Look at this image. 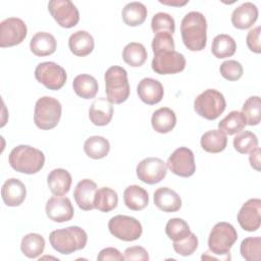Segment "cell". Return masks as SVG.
<instances>
[{"label": "cell", "instance_id": "obj_15", "mask_svg": "<svg viewBox=\"0 0 261 261\" xmlns=\"http://www.w3.org/2000/svg\"><path fill=\"white\" fill-rule=\"evenodd\" d=\"M238 222L247 231H256L261 224V200L254 198L245 202L238 213Z\"/></svg>", "mask_w": 261, "mask_h": 261}, {"label": "cell", "instance_id": "obj_7", "mask_svg": "<svg viewBox=\"0 0 261 261\" xmlns=\"http://www.w3.org/2000/svg\"><path fill=\"white\" fill-rule=\"evenodd\" d=\"M238 240L236 228L228 222L216 223L208 238L209 250L215 255H228L231 247Z\"/></svg>", "mask_w": 261, "mask_h": 261}, {"label": "cell", "instance_id": "obj_42", "mask_svg": "<svg viewBox=\"0 0 261 261\" xmlns=\"http://www.w3.org/2000/svg\"><path fill=\"white\" fill-rule=\"evenodd\" d=\"M174 40L169 33H157L152 41V50L154 54L174 50Z\"/></svg>", "mask_w": 261, "mask_h": 261}, {"label": "cell", "instance_id": "obj_37", "mask_svg": "<svg viewBox=\"0 0 261 261\" xmlns=\"http://www.w3.org/2000/svg\"><path fill=\"white\" fill-rule=\"evenodd\" d=\"M242 113L249 125H257L261 120V102L259 96L249 97L242 108Z\"/></svg>", "mask_w": 261, "mask_h": 261}, {"label": "cell", "instance_id": "obj_14", "mask_svg": "<svg viewBox=\"0 0 261 261\" xmlns=\"http://www.w3.org/2000/svg\"><path fill=\"white\" fill-rule=\"evenodd\" d=\"M138 178L148 185H155L161 181L167 173L166 163L157 157H147L137 166Z\"/></svg>", "mask_w": 261, "mask_h": 261}, {"label": "cell", "instance_id": "obj_47", "mask_svg": "<svg viewBox=\"0 0 261 261\" xmlns=\"http://www.w3.org/2000/svg\"><path fill=\"white\" fill-rule=\"evenodd\" d=\"M97 259L99 261H107V260L122 261V260H124V257L116 248L108 247V248H105L100 251Z\"/></svg>", "mask_w": 261, "mask_h": 261}, {"label": "cell", "instance_id": "obj_31", "mask_svg": "<svg viewBox=\"0 0 261 261\" xmlns=\"http://www.w3.org/2000/svg\"><path fill=\"white\" fill-rule=\"evenodd\" d=\"M110 150L107 139L101 136H92L84 143V151L92 159H102L106 157Z\"/></svg>", "mask_w": 261, "mask_h": 261}, {"label": "cell", "instance_id": "obj_6", "mask_svg": "<svg viewBox=\"0 0 261 261\" xmlns=\"http://www.w3.org/2000/svg\"><path fill=\"white\" fill-rule=\"evenodd\" d=\"M226 101L224 96L214 89H207L197 96L194 101V109L208 120H214L225 110Z\"/></svg>", "mask_w": 261, "mask_h": 261}, {"label": "cell", "instance_id": "obj_23", "mask_svg": "<svg viewBox=\"0 0 261 261\" xmlns=\"http://www.w3.org/2000/svg\"><path fill=\"white\" fill-rule=\"evenodd\" d=\"M72 178L70 173L63 168H55L47 176V184L51 193L55 196H63L68 193Z\"/></svg>", "mask_w": 261, "mask_h": 261}, {"label": "cell", "instance_id": "obj_5", "mask_svg": "<svg viewBox=\"0 0 261 261\" xmlns=\"http://www.w3.org/2000/svg\"><path fill=\"white\" fill-rule=\"evenodd\" d=\"M62 107L60 102L49 96H44L38 99L35 105L34 122L41 129L54 128L61 117Z\"/></svg>", "mask_w": 261, "mask_h": 261}, {"label": "cell", "instance_id": "obj_39", "mask_svg": "<svg viewBox=\"0 0 261 261\" xmlns=\"http://www.w3.org/2000/svg\"><path fill=\"white\" fill-rule=\"evenodd\" d=\"M232 143L234 149L239 153L247 154L258 147V138L254 133L250 130H244L234 137Z\"/></svg>", "mask_w": 261, "mask_h": 261}, {"label": "cell", "instance_id": "obj_36", "mask_svg": "<svg viewBox=\"0 0 261 261\" xmlns=\"http://www.w3.org/2000/svg\"><path fill=\"white\" fill-rule=\"evenodd\" d=\"M118 203L117 193L107 187L100 188L96 192L94 206L101 212H110L113 210Z\"/></svg>", "mask_w": 261, "mask_h": 261}, {"label": "cell", "instance_id": "obj_2", "mask_svg": "<svg viewBox=\"0 0 261 261\" xmlns=\"http://www.w3.org/2000/svg\"><path fill=\"white\" fill-rule=\"evenodd\" d=\"M8 161L15 171L34 174L43 168L45 155L41 150L32 146L18 145L10 151Z\"/></svg>", "mask_w": 261, "mask_h": 261}, {"label": "cell", "instance_id": "obj_43", "mask_svg": "<svg viewBox=\"0 0 261 261\" xmlns=\"http://www.w3.org/2000/svg\"><path fill=\"white\" fill-rule=\"evenodd\" d=\"M221 75L230 82L238 81L242 77L244 69L242 64L237 60H225L221 63L219 67Z\"/></svg>", "mask_w": 261, "mask_h": 261}, {"label": "cell", "instance_id": "obj_20", "mask_svg": "<svg viewBox=\"0 0 261 261\" xmlns=\"http://www.w3.org/2000/svg\"><path fill=\"white\" fill-rule=\"evenodd\" d=\"M113 116V105L107 98H97L89 109V118L97 126L107 125Z\"/></svg>", "mask_w": 261, "mask_h": 261}, {"label": "cell", "instance_id": "obj_9", "mask_svg": "<svg viewBox=\"0 0 261 261\" xmlns=\"http://www.w3.org/2000/svg\"><path fill=\"white\" fill-rule=\"evenodd\" d=\"M36 80L47 89L57 91L66 83V71L59 64L52 61L41 62L35 69Z\"/></svg>", "mask_w": 261, "mask_h": 261}, {"label": "cell", "instance_id": "obj_10", "mask_svg": "<svg viewBox=\"0 0 261 261\" xmlns=\"http://www.w3.org/2000/svg\"><path fill=\"white\" fill-rule=\"evenodd\" d=\"M25 22L18 17H8L0 23V47H12L20 44L27 37Z\"/></svg>", "mask_w": 261, "mask_h": 261}, {"label": "cell", "instance_id": "obj_25", "mask_svg": "<svg viewBox=\"0 0 261 261\" xmlns=\"http://www.w3.org/2000/svg\"><path fill=\"white\" fill-rule=\"evenodd\" d=\"M68 47L76 56L84 57L89 55L95 47L92 35L86 31H76L68 39Z\"/></svg>", "mask_w": 261, "mask_h": 261}, {"label": "cell", "instance_id": "obj_32", "mask_svg": "<svg viewBox=\"0 0 261 261\" xmlns=\"http://www.w3.org/2000/svg\"><path fill=\"white\" fill-rule=\"evenodd\" d=\"M45 249V240L39 233L25 234L20 243V250L24 256L31 259L38 258Z\"/></svg>", "mask_w": 261, "mask_h": 261}, {"label": "cell", "instance_id": "obj_49", "mask_svg": "<svg viewBox=\"0 0 261 261\" xmlns=\"http://www.w3.org/2000/svg\"><path fill=\"white\" fill-rule=\"evenodd\" d=\"M160 3H163V4H166V5H176V6H182L185 4H187L189 1H184V2H168V1H159Z\"/></svg>", "mask_w": 261, "mask_h": 261}, {"label": "cell", "instance_id": "obj_12", "mask_svg": "<svg viewBox=\"0 0 261 261\" xmlns=\"http://www.w3.org/2000/svg\"><path fill=\"white\" fill-rule=\"evenodd\" d=\"M48 10L55 21L62 28L70 29L80 20V13L75 5L69 0H51Z\"/></svg>", "mask_w": 261, "mask_h": 261}, {"label": "cell", "instance_id": "obj_4", "mask_svg": "<svg viewBox=\"0 0 261 261\" xmlns=\"http://www.w3.org/2000/svg\"><path fill=\"white\" fill-rule=\"evenodd\" d=\"M105 92L107 99L112 104H120L129 96V84L127 72L121 66H110L105 74Z\"/></svg>", "mask_w": 261, "mask_h": 261}, {"label": "cell", "instance_id": "obj_19", "mask_svg": "<svg viewBox=\"0 0 261 261\" xmlns=\"http://www.w3.org/2000/svg\"><path fill=\"white\" fill-rule=\"evenodd\" d=\"M1 196L5 205L9 207L19 206L27 196L25 186L17 178H8L1 188Z\"/></svg>", "mask_w": 261, "mask_h": 261}, {"label": "cell", "instance_id": "obj_28", "mask_svg": "<svg viewBox=\"0 0 261 261\" xmlns=\"http://www.w3.org/2000/svg\"><path fill=\"white\" fill-rule=\"evenodd\" d=\"M72 88L75 94L83 99H92L98 93L99 86L97 80L87 73L79 74L74 77Z\"/></svg>", "mask_w": 261, "mask_h": 261}, {"label": "cell", "instance_id": "obj_33", "mask_svg": "<svg viewBox=\"0 0 261 261\" xmlns=\"http://www.w3.org/2000/svg\"><path fill=\"white\" fill-rule=\"evenodd\" d=\"M237 50V44L232 37L226 34L217 35L211 45V52L216 58H226L234 54Z\"/></svg>", "mask_w": 261, "mask_h": 261}, {"label": "cell", "instance_id": "obj_48", "mask_svg": "<svg viewBox=\"0 0 261 261\" xmlns=\"http://www.w3.org/2000/svg\"><path fill=\"white\" fill-rule=\"evenodd\" d=\"M260 154H261V150L260 148L257 147L255 150L250 152V156H249L250 164L256 171H260Z\"/></svg>", "mask_w": 261, "mask_h": 261}, {"label": "cell", "instance_id": "obj_38", "mask_svg": "<svg viewBox=\"0 0 261 261\" xmlns=\"http://www.w3.org/2000/svg\"><path fill=\"white\" fill-rule=\"evenodd\" d=\"M241 255L247 261H260L261 259V239L260 237H250L242 241L240 246Z\"/></svg>", "mask_w": 261, "mask_h": 261}, {"label": "cell", "instance_id": "obj_35", "mask_svg": "<svg viewBox=\"0 0 261 261\" xmlns=\"http://www.w3.org/2000/svg\"><path fill=\"white\" fill-rule=\"evenodd\" d=\"M247 125L246 118L241 111H230L218 123V128L225 135L231 136L240 133Z\"/></svg>", "mask_w": 261, "mask_h": 261}, {"label": "cell", "instance_id": "obj_17", "mask_svg": "<svg viewBox=\"0 0 261 261\" xmlns=\"http://www.w3.org/2000/svg\"><path fill=\"white\" fill-rule=\"evenodd\" d=\"M97 190V185L92 179L84 178L77 182L73 191V198L82 210L89 211L95 208L94 201Z\"/></svg>", "mask_w": 261, "mask_h": 261}, {"label": "cell", "instance_id": "obj_13", "mask_svg": "<svg viewBox=\"0 0 261 261\" xmlns=\"http://www.w3.org/2000/svg\"><path fill=\"white\" fill-rule=\"evenodd\" d=\"M152 69L158 74H174L180 72L186 67L185 56L176 51H168L154 54Z\"/></svg>", "mask_w": 261, "mask_h": 261}, {"label": "cell", "instance_id": "obj_16", "mask_svg": "<svg viewBox=\"0 0 261 261\" xmlns=\"http://www.w3.org/2000/svg\"><path fill=\"white\" fill-rule=\"evenodd\" d=\"M46 215L54 222L69 221L74 214L73 206L67 197L54 196L46 203Z\"/></svg>", "mask_w": 261, "mask_h": 261}, {"label": "cell", "instance_id": "obj_41", "mask_svg": "<svg viewBox=\"0 0 261 261\" xmlns=\"http://www.w3.org/2000/svg\"><path fill=\"white\" fill-rule=\"evenodd\" d=\"M151 29L154 34L169 33L173 35L175 31V22L170 14L165 12H158L152 17Z\"/></svg>", "mask_w": 261, "mask_h": 261}, {"label": "cell", "instance_id": "obj_22", "mask_svg": "<svg viewBox=\"0 0 261 261\" xmlns=\"http://www.w3.org/2000/svg\"><path fill=\"white\" fill-rule=\"evenodd\" d=\"M154 204L163 212H176L181 207V199L179 195L166 187H161L154 192Z\"/></svg>", "mask_w": 261, "mask_h": 261}, {"label": "cell", "instance_id": "obj_27", "mask_svg": "<svg viewBox=\"0 0 261 261\" xmlns=\"http://www.w3.org/2000/svg\"><path fill=\"white\" fill-rule=\"evenodd\" d=\"M123 201L128 209L141 211L147 207L149 203V195L144 188L138 185H132L124 190Z\"/></svg>", "mask_w": 261, "mask_h": 261}, {"label": "cell", "instance_id": "obj_26", "mask_svg": "<svg viewBox=\"0 0 261 261\" xmlns=\"http://www.w3.org/2000/svg\"><path fill=\"white\" fill-rule=\"evenodd\" d=\"M151 124L155 132L159 134H167L171 132L176 124V115L173 110L168 107H161L154 111Z\"/></svg>", "mask_w": 261, "mask_h": 261}, {"label": "cell", "instance_id": "obj_8", "mask_svg": "<svg viewBox=\"0 0 261 261\" xmlns=\"http://www.w3.org/2000/svg\"><path fill=\"white\" fill-rule=\"evenodd\" d=\"M108 228L112 236L124 242H133L141 238L143 227L141 222L132 216L115 215L108 222Z\"/></svg>", "mask_w": 261, "mask_h": 261}, {"label": "cell", "instance_id": "obj_45", "mask_svg": "<svg viewBox=\"0 0 261 261\" xmlns=\"http://www.w3.org/2000/svg\"><path fill=\"white\" fill-rule=\"evenodd\" d=\"M124 260L127 261H148L149 255L145 248L141 246H133L129 248H126L124 251Z\"/></svg>", "mask_w": 261, "mask_h": 261}, {"label": "cell", "instance_id": "obj_11", "mask_svg": "<svg viewBox=\"0 0 261 261\" xmlns=\"http://www.w3.org/2000/svg\"><path fill=\"white\" fill-rule=\"evenodd\" d=\"M167 168L175 175L190 177L196 171L194 153L187 147H179L172 152L166 162Z\"/></svg>", "mask_w": 261, "mask_h": 261}, {"label": "cell", "instance_id": "obj_46", "mask_svg": "<svg viewBox=\"0 0 261 261\" xmlns=\"http://www.w3.org/2000/svg\"><path fill=\"white\" fill-rule=\"evenodd\" d=\"M260 34H261V28L258 25L252 30L249 31L246 42L248 48L254 52L259 54L261 52V43H260Z\"/></svg>", "mask_w": 261, "mask_h": 261}, {"label": "cell", "instance_id": "obj_34", "mask_svg": "<svg viewBox=\"0 0 261 261\" xmlns=\"http://www.w3.org/2000/svg\"><path fill=\"white\" fill-rule=\"evenodd\" d=\"M148 57V53L143 44L132 42L122 50V59L125 63L133 67L142 66Z\"/></svg>", "mask_w": 261, "mask_h": 261}, {"label": "cell", "instance_id": "obj_30", "mask_svg": "<svg viewBox=\"0 0 261 261\" xmlns=\"http://www.w3.org/2000/svg\"><path fill=\"white\" fill-rule=\"evenodd\" d=\"M148 11L146 6L141 2H129L123 8L121 12L122 19L125 24L129 27H138L142 24L147 17Z\"/></svg>", "mask_w": 261, "mask_h": 261}, {"label": "cell", "instance_id": "obj_44", "mask_svg": "<svg viewBox=\"0 0 261 261\" xmlns=\"http://www.w3.org/2000/svg\"><path fill=\"white\" fill-rule=\"evenodd\" d=\"M198 248V238L195 233L191 231V233L185 239L173 242V249L175 253L180 256H190L192 255Z\"/></svg>", "mask_w": 261, "mask_h": 261}, {"label": "cell", "instance_id": "obj_29", "mask_svg": "<svg viewBox=\"0 0 261 261\" xmlns=\"http://www.w3.org/2000/svg\"><path fill=\"white\" fill-rule=\"evenodd\" d=\"M201 147L208 153L222 152L227 144V138L220 129L208 130L201 137Z\"/></svg>", "mask_w": 261, "mask_h": 261}, {"label": "cell", "instance_id": "obj_3", "mask_svg": "<svg viewBox=\"0 0 261 261\" xmlns=\"http://www.w3.org/2000/svg\"><path fill=\"white\" fill-rule=\"evenodd\" d=\"M49 242L52 248L58 253L69 255L86 247L88 234L82 227L72 225L51 231Z\"/></svg>", "mask_w": 261, "mask_h": 261}, {"label": "cell", "instance_id": "obj_24", "mask_svg": "<svg viewBox=\"0 0 261 261\" xmlns=\"http://www.w3.org/2000/svg\"><path fill=\"white\" fill-rule=\"evenodd\" d=\"M56 39L47 32L36 33L30 41V49L36 56H48L56 50Z\"/></svg>", "mask_w": 261, "mask_h": 261}, {"label": "cell", "instance_id": "obj_21", "mask_svg": "<svg viewBox=\"0 0 261 261\" xmlns=\"http://www.w3.org/2000/svg\"><path fill=\"white\" fill-rule=\"evenodd\" d=\"M258 18V8L252 2H245L233 9L231 23L239 30L251 28Z\"/></svg>", "mask_w": 261, "mask_h": 261}, {"label": "cell", "instance_id": "obj_1", "mask_svg": "<svg viewBox=\"0 0 261 261\" xmlns=\"http://www.w3.org/2000/svg\"><path fill=\"white\" fill-rule=\"evenodd\" d=\"M180 34L184 45L191 51H202L207 43V21L199 11H191L181 19Z\"/></svg>", "mask_w": 261, "mask_h": 261}, {"label": "cell", "instance_id": "obj_40", "mask_svg": "<svg viewBox=\"0 0 261 261\" xmlns=\"http://www.w3.org/2000/svg\"><path fill=\"white\" fill-rule=\"evenodd\" d=\"M167 237L173 242L180 241L191 233L189 224L181 218H171L167 221L165 226Z\"/></svg>", "mask_w": 261, "mask_h": 261}, {"label": "cell", "instance_id": "obj_18", "mask_svg": "<svg viewBox=\"0 0 261 261\" xmlns=\"http://www.w3.org/2000/svg\"><path fill=\"white\" fill-rule=\"evenodd\" d=\"M137 93L144 103L155 105L162 100L164 89L159 81L152 77H145L139 83Z\"/></svg>", "mask_w": 261, "mask_h": 261}]
</instances>
